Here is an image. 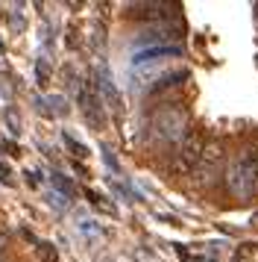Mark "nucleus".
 Wrapping results in <instances>:
<instances>
[{
    "label": "nucleus",
    "instance_id": "obj_5",
    "mask_svg": "<svg viewBox=\"0 0 258 262\" xmlns=\"http://www.w3.org/2000/svg\"><path fill=\"white\" fill-rule=\"evenodd\" d=\"M173 38H179V27H152V30H147V33H141L138 41H173Z\"/></svg>",
    "mask_w": 258,
    "mask_h": 262
},
{
    "label": "nucleus",
    "instance_id": "obj_2",
    "mask_svg": "<svg viewBox=\"0 0 258 262\" xmlns=\"http://www.w3.org/2000/svg\"><path fill=\"white\" fill-rule=\"evenodd\" d=\"M202 150H205L202 133L191 130L185 139H182V144H179L173 162H170V171H173V174H194V171L202 165Z\"/></svg>",
    "mask_w": 258,
    "mask_h": 262
},
{
    "label": "nucleus",
    "instance_id": "obj_6",
    "mask_svg": "<svg viewBox=\"0 0 258 262\" xmlns=\"http://www.w3.org/2000/svg\"><path fill=\"white\" fill-rule=\"evenodd\" d=\"M162 56H182V48H150L135 56V65H144V62H152V59H162Z\"/></svg>",
    "mask_w": 258,
    "mask_h": 262
},
{
    "label": "nucleus",
    "instance_id": "obj_4",
    "mask_svg": "<svg viewBox=\"0 0 258 262\" xmlns=\"http://www.w3.org/2000/svg\"><path fill=\"white\" fill-rule=\"evenodd\" d=\"M170 9H176V6H170V3H135V6H129V15L132 18H159V21H164V18H170Z\"/></svg>",
    "mask_w": 258,
    "mask_h": 262
},
{
    "label": "nucleus",
    "instance_id": "obj_3",
    "mask_svg": "<svg viewBox=\"0 0 258 262\" xmlns=\"http://www.w3.org/2000/svg\"><path fill=\"white\" fill-rule=\"evenodd\" d=\"M185 124H188L185 109L164 106L162 112H156V118H152V130H156V136L164 139V142H176V139H182Z\"/></svg>",
    "mask_w": 258,
    "mask_h": 262
},
{
    "label": "nucleus",
    "instance_id": "obj_10",
    "mask_svg": "<svg viewBox=\"0 0 258 262\" xmlns=\"http://www.w3.org/2000/svg\"><path fill=\"white\" fill-rule=\"evenodd\" d=\"M252 154H255V162H258V144H255V147H252Z\"/></svg>",
    "mask_w": 258,
    "mask_h": 262
},
{
    "label": "nucleus",
    "instance_id": "obj_7",
    "mask_svg": "<svg viewBox=\"0 0 258 262\" xmlns=\"http://www.w3.org/2000/svg\"><path fill=\"white\" fill-rule=\"evenodd\" d=\"M223 154H226V147H223L220 139H211V142H205V150H202V165H217L223 159Z\"/></svg>",
    "mask_w": 258,
    "mask_h": 262
},
{
    "label": "nucleus",
    "instance_id": "obj_9",
    "mask_svg": "<svg viewBox=\"0 0 258 262\" xmlns=\"http://www.w3.org/2000/svg\"><path fill=\"white\" fill-rule=\"evenodd\" d=\"M6 242H9V238H6V233H0V253L6 250Z\"/></svg>",
    "mask_w": 258,
    "mask_h": 262
},
{
    "label": "nucleus",
    "instance_id": "obj_1",
    "mask_svg": "<svg viewBox=\"0 0 258 262\" xmlns=\"http://www.w3.org/2000/svg\"><path fill=\"white\" fill-rule=\"evenodd\" d=\"M226 183H229V191H232L238 201H255L258 198V162H255V154L252 150L241 154L229 165Z\"/></svg>",
    "mask_w": 258,
    "mask_h": 262
},
{
    "label": "nucleus",
    "instance_id": "obj_8",
    "mask_svg": "<svg viewBox=\"0 0 258 262\" xmlns=\"http://www.w3.org/2000/svg\"><path fill=\"white\" fill-rule=\"evenodd\" d=\"M188 80V71H173V74H164L159 83L152 85V95H159V92H164V89H173V85H182Z\"/></svg>",
    "mask_w": 258,
    "mask_h": 262
}]
</instances>
